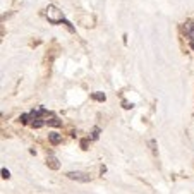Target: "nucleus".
<instances>
[{
	"label": "nucleus",
	"mask_w": 194,
	"mask_h": 194,
	"mask_svg": "<svg viewBox=\"0 0 194 194\" xmlns=\"http://www.w3.org/2000/svg\"><path fill=\"white\" fill-rule=\"evenodd\" d=\"M45 16H47V19H48L52 24H58V22L65 21L64 12L58 7H55V5H48V7L45 9Z\"/></svg>",
	"instance_id": "f257e3e1"
},
{
	"label": "nucleus",
	"mask_w": 194,
	"mask_h": 194,
	"mask_svg": "<svg viewBox=\"0 0 194 194\" xmlns=\"http://www.w3.org/2000/svg\"><path fill=\"white\" fill-rule=\"evenodd\" d=\"M184 33H186L187 38H189L191 48L194 50V21H187L186 24H184Z\"/></svg>",
	"instance_id": "f03ea898"
},
{
	"label": "nucleus",
	"mask_w": 194,
	"mask_h": 194,
	"mask_svg": "<svg viewBox=\"0 0 194 194\" xmlns=\"http://www.w3.org/2000/svg\"><path fill=\"white\" fill-rule=\"evenodd\" d=\"M67 177H69L70 180H77V182H90L91 180V177L84 172H69Z\"/></svg>",
	"instance_id": "7ed1b4c3"
},
{
	"label": "nucleus",
	"mask_w": 194,
	"mask_h": 194,
	"mask_svg": "<svg viewBox=\"0 0 194 194\" xmlns=\"http://www.w3.org/2000/svg\"><path fill=\"white\" fill-rule=\"evenodd\" d=\"M47 165H48L50 168H53V170H58V168H60V163H58V160H57L53 155H48V156H47Z\"/></svg>",
	"instance_id": "20e7f679"
},
{
	"label": "nucleus",
	"mask_w": 194,
	"mask_h": 194,
	"mask_svg": "<svg viewBox=\"0 0 194 194\" xmlns=\"http://www.w3.org/2000/svg\"><path fill=\"white\" fill-rule=\"evenodd\" d=\"M48 139H50V143H52V144H58V143H62V136H60L58 132H50Z\"/></svg>",
	"instance_id": "39448f33"
},
{
	"label": "nucleus",
	"mask_w": 194,
	"mask_h": 194,
	"mask_svg": "<svg viewBox=\"0 0 194 194\" xmlns=\"http://www.w3.org/2000/svg\"><path fill=\"white\" fill-rule=\"evenodd\" d=\"M47 124L52 125V127H60V125H62V120H58L57 117H50L48 120H47Z\"/></svg>",
	"instance_id": "423d86ee"
},
{
	"label": "nucleus",
	"mask_w": 194,
	"mask_h": 194,
	"mask_svg": "<svg viewBox=\"0 0 194 194\" xmlns=\"http://www.w3.org/2000/svg\"><path fill=\"white\" fill-rule=\"evenodd\" d=\"M93 100H96V101H105L107 96H105V93H101V91H96V93H93Z\"/></svg>",
	"instance_id": "0eeeda50"
},
{
	"label": "nucleus",
	"mask_w": 194,
	"mask_h": 194,
	"mask_svg": "<svg viewBox=\"0 0 194 194\" xmlns=\"http://www.w3.org/2000/svg\"><path fill=\"white\" fill-rule=\"evenodd\" d=\"M43 124H45V122H43V118H41V117H36V118H33V122H31V125H33V127H36V129H40V127H43Z\"/></svg>",
	"instance_id": "6e6552de"
},
{
	"label": "nucleus",
	"mask_w": 194,
	"mask_h": 194,
	"mask_svg": "<svg viewBox=\"0 0 194 194\" xmlns=\"http://www.w3.org/2000/svg\"><path fill=\"white\" fill-rule=\"evenodd\" d=\"M19 120H21V124H28L29 120H31V115H29V113H24V115L19 117Z\"/></svg>",
	"instance_id": "1a4fd4ad"
},
{
	"label": "nucleus",
	"mask_w": 194,
	"mask_h": 194,
	"mask_svg": "<svg viewBox=\"0 0 194 194\" xmlns=\"http://www.w3.org/2000/svg\"><path fill=\"white\" fill-rule=\"evenodd\" d=\"M98 136H100V127H95L91 132V139H98Z\"/></svg>",
	"instance_id": "9d476101"
},
{
	"label": "nucleus",
	"mask_w": 194,
	"mask_h": 194,
	"mask_svg": "<svg viewBox=\"0 0 194 194\" xmlns=\"http://www.w3.org/2000/svg\"><path fill=\"white\" fill-rule=\"evenodd\" d=\"M2 177H4V179H9V177H10V172H9L7 168H2Z\"/></svg>",
	"instance_id": "9b49d317"
},
{
	"label": "nucleus",
	"mask_w": 194,
	"mask_h": 194,
	"mask_svg": "<svg viewBox=\"0 0 194 194\" xmlns=\"http://www.w3.org/2000/svg\"><path fill=\"white\" fill-rule=\"evenodd\" d=\"M122 105H124V108H125V110H129V108H132V103H129V101H124Z\"/></svg>",
	"instance_id": "f8f14e48"
}]
</instances>
